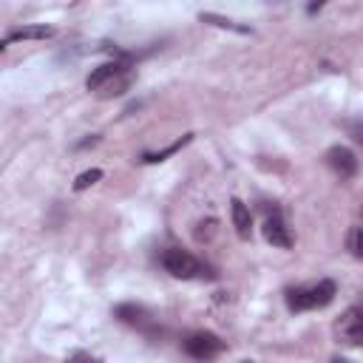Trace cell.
<instances>
[{"label": "cell", "mask_w": 363, "mask_h": 363, "mask_svg": "<svg viewBox=\"0 0 363 363\" xmlns=\"http://www.w3.org/2000/svg\"><path fill=\"white\" fill-rule=\"evenodd\" d=\"M128 71V65L125 62H102L99 68H94L91 74H88V79H85V88L88 91H99L102 85H108V82H113V79H119L122 74Z\"/></svg>", "instance_id": "cell-6"}, {"label": "cell", "mask_w": 363, "mask_h": 363, "mask_svg": "<svg viewBox=\"0 0 363 363\" xmlns=\"http://www.w3.org/2000/svg\"><path fill=\"white\" fill-rule=\"evenodd\" d=\"M241 363H252V360H241Z\"/></svg>", "instance_id": "cell-19"}, {"label": "cell", "mask_w": 363, "mask_h": 363, "mask_svg": "<svg viewBox=\"0 0 363 363\" xmlns=\"http://www.w3.org/2000/svg\"><path fill=\"white\" fill-rule=\"evenodd\" d=\"M184 352H187L193 360L207 363V360H213L216 354L224 352V340H221L218 335H213V332H193V335L184 340Z\"/></svg>", "instance_id": "cell-3"}, {"label": "cell", "mask_w": 363, "mask_h": 363, "mask_svg": "<svg viewBox=\"0 0 363 363\" xmlns=\"http://www.w3.org/2000/svg\"><path fill=\"white\" fill-rule=\"evenodd\" d=\"M190 139H193V133H184V136H182V139H176L173 145H167V147H162V150H156V153H145L139 162H142V164H156V162H164L167 156L179 153V150H182V147H184Z\"/></svg>", "instance_id": "cell-11"}, {"label": "cell", "mask_w": 363, "mask_h": 363, "mask_svg": "<svg viewBox=\"0 0 363 363\" xmlns=\"http://www.w3.org/2000/svg\"><path fill=\"white\" fill-rule=\"evenodd\" d=\"M326 164H329L337 176H343V179H349V176L357 173V156H354L349 147H343V145H335V147L326 150Z\"/></svg>", "instance_id": "cell-5"}, {"label": "cell", "mask_w": 363, "mask_h": 363, "mask_svg": "<svg viewBox=\"0 0 363 363\" xmlns=\"http://www.w3.org/2000/svg\"><path fill=\"white\" fill-rule=\"evenodd\" d=\"M99 179H102V170H99V167H91V170H85V173H79V176L74 179V190L82 193V190H88L91 184H96Z\"/></svg>", "instance_id": "cell-13"}, {"label": "cell", "mask_w": 363, "mask_h": 363, "mask_svg": "<svg viewBox=\"0 0 363 363\" xmlns=\"http://www.w3.org/2000/svg\"><path fill=\"white\" fill-rule=\"evenodd\" d=\"M230 216H233V227L238 233V238H250L252 235V213L241 199L230 201Z\"/></svg>", "instance_id": "cell-8"}, {"label": "cell", "mask_w": 363, "mask_h": 363, "mask_svg": "<svg viewBox=\"0 0 363 363\" xmlns=\"http://www.w3.org/2000/svg\"><path fill=\"white\" fill-rule=\"evenodd\" d=\"M113 318L128 323V326H145L147 323V309L139 303H119L113 306Z\"/></svg>", "instance_id": "cell-10"}, {"label": "cell", "mask_w": 363, "mask_h": 363, "mask_svg": "<svg viewBox=\"0 0 363 363\" xmlns=\"http://www.w3.org/2000/svg\"><path fill=\"white\" fill-rule=\"evenodd\" d=\"M264 238L272 244V247H281V250H289L292 247V235H289V227H286V221L278 216V213H272V216H267V221H264Z\"/></svg>", "instance_id": "cell-7"}, {"label": "cell", "mask_w": 363, "mask_h": 363, "mask_svg": "<svg viewBox=\"0 0 363 363\" xmlns=\"http://www.w3.org/2000/svg\"><path fill=\"white\" fill-rule=\"evenodd\" d=\"M346 247H349V252H352L354 258H360V261H363V227H352V230H349Z\"/></svg>", "instance_id": "cell-14"}, {"label": "cell", "mask_w": 363, "mask_h": 363, "mask_svg": "<svg viewBox=\"0 0 363 363\" xmlns=\"http://www.w3.org/2000/svg\"><path fill=\"white\" fill-rule=\"evenodd\" d=\"M346 128H349V133H352V139L363 145V116H357V119H352V122H349Z\"/></svg>", "instance_id": "cell-16"}, {"label": "cell", "mask_w": 363, "mask_h": 363, "mask_svg": "<svg viewBox=\"0 0 363 363\" xmlns=\"http://www.w3.org/2000/svg\"><path fill=\"white\" fill-rule=\"evenodd\" d=\"M332 363H346V360L343 357H332Z\"/></svg>", "instance_id": "cell-18"}, {"label": "cell", "mask_w": 363, "mask_h": 363, "mask_svg": "<svg viewBox=\"0 0 363 363\" xmlns=\"http://www.w3.org/2000/svg\"><path fill=\"white\" fill-rule=\"evenodd\" d=\"M199 20H201V23H210V26H218V28H233V31H241V34L250 31V28H244V26H238V23H233V20H227V17H221V14H213V11H201Z\"/></svg>", "instance_id": "cell-12"}, {"label": "cell", "mask_w": 363, "mask_h": 363, "mask_svg": "<svg viewBox=\"0 0 363 363\" xmlns=\"http://www.w3.org/2000/svg\"><path fill=\"white\" fill-rule=\"evenodd\" d=\"M213 233H216V221H213V218H207V221H201V224H199L196 238H199V241H204V238H210Z\"/></svg>", "instance_id": "cell-15"}, {"label": "cell", "mask_w": 363, "mask_h": 363, "mask_svg": "<svg viewBox=\"0 0 363 363\" xmlns=\"http://www.w3.org/2000/svg\"><path fill=\"white\" fill-rule=\"evenodd\" d=\"M162 267L173 275V278H182V281H187V278H213V272H207V267L196 258V255H190L187 250H179V247H170V250H164L162 252Z\"/></svg>", "instance_id": "cell-2"}, {"label": "cell", "mask_w": 363, "mask_h": 363, "mask_svg": "<svg viewBox=\"0 0 363 363\" xmlns=\"http://www.w3.org/2000/svg\"><path fill=\"white\" fill-rule=\"evenodd\" d=\"M48 37H54L51 26H23V28H11L3 37V45H11L17 40H48Z\"/></svg>", "instance_id": "cell-9"}, {"label": "cell", "mask_w": 363, "mask_h": 363, "mask_svg": "<svg viewBox=\"0 0 363 363\" xmlns=\"http://www.w3.org/2000/svg\"><path fill=\"white\" fill-rule=\"evenodd\" d=\"M335 292H337V286H335V281H329V278L318 281L315 286H289V289H286V306H289L292 312L323 309V306H329V303L335 301Z\"/></svg>", "instance_id": "cell-1"}, {"label": "cell", "mask_w": 363, "mask_h": 363, "mask_svg": "<svg viewBox=\"0 0 363 363\" xmlns=\"http://www.w3.org/2000/svg\"><path fill=\"white\" fill-rule=\"evenodd\" d=\"M65 363H99V357H94L91 352H74L65 357Z\"/></svg>", "instance_id": "cell-17"}, {"label": "cell", "mask_w": 363, "mask_h": 363, "mask_svg": "<svg viewBox=\"0 0 363 363\" xmlns=\"http://www.w3.org/2000/svg\"><path fill=\"white\" fill-rule=\"evenodd\" d=\"M337 335L346 340V343H352V346H357V343H363V306H349L343 315H340V320H337Z\"/></svg>", "instance_id": "cell-4"}]
</instances>
